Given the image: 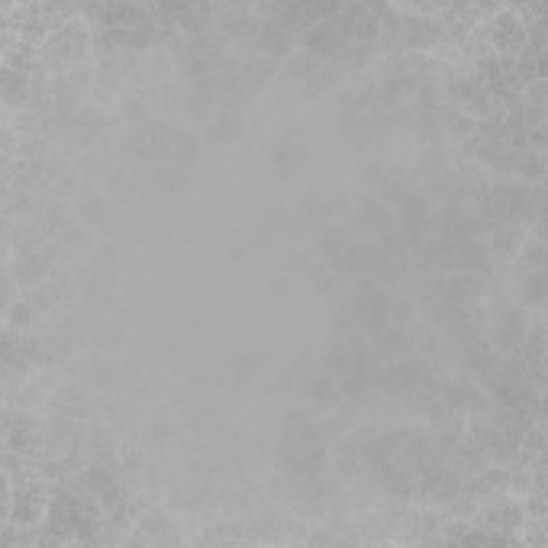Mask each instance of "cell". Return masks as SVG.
Instances as JSON below:
<instances>
[{
  "label": "cell",
  "instance_id": "7a4b0ae2",
  "mask_svg": "<svg viewBox=\"0 0 548 548\" xmlns=\"http://www.w3.org/2000/svg\"><path fill=\"white\" fill-rule=\"evenodd\" d=\"M490 39H494V46L500 52H519V49H526L529 30H526V23L516 17V13H497Z\"/></svg>",
  "mask_w": 548,
  "mask_h": 548
},
{
  "label": "cell",
  "instance_id": "6da1fadb",
  "mask_svg": "<svg viewBox=\"0 0 548 548\" xmlns=\"http://www.w3.org/2000/svg\"><path fill=\"white\" fill-rule=\"evenodd\" d=\"M46 513V494L36 481H13L10 494V519L20 526H33Z\"/></svg>",
  "mask_w": 548,
  "mask_h": 548
}]
</instances>
